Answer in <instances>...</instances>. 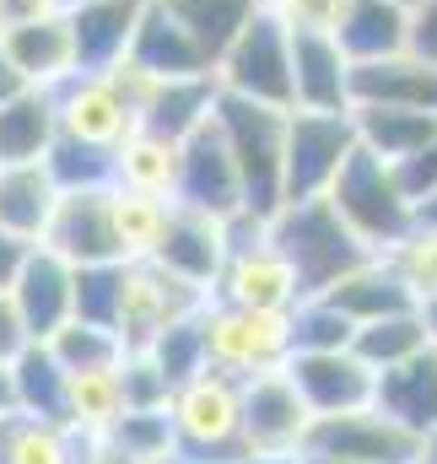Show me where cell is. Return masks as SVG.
Segmentation results:
<instances>
[{
	"label": "cell",
	"instance_id": "obj_1",
	"mask_svg": "<svg viewBox=\"0 0 437 464\" xmlns=\"http://www.w3.org/2000/svg\"><path fill=\"white\" fill-rule=\"evenodd\" d=\"M325 200L367 254H389L405 232L416 227V206H411V195L400 189L394 168H389L384 157L362 151V146L345 151L340 173L329 179Z\"/></svg>",
	"mask_w": 437,
	"mask_h": 464
},
{
	"label": "cell",
	"instance_id": "obj_2",
	"mask_svg": "<svg viewBox=\"0 0 437 464\" xmlns=\"http://www.w3.org/2000/svg\"><path fill=\"white\" fill-rule=\"evenodd\" d=\"M211 114H217V130L227 140V157L238 168V184H243V211L270 222L281 206V146H286V114L292 109H265V103L217 92Z\"/></svg>",
	"mask_w": 437,
	"mask_h": 464
},
{
	"label": "cell",
	"instance_id": "obj_3",
	"mask_svg": "<svg viewBox=\"0 0 437 464\" xmlns=\"http://www.w3.org/2000/svg\"><path fill=\"white\" fill-rule=\"evenodd\" d=\"M173 459H232L243 454V378L200 367L168 400Z\"/></svg>",
	"mask_w": 437,
	"mask_h": 464
},
{
	"label": "cell",
	"instance_id": "obj_4",
	"mask_svg": "<svg viewBox=\"0 0 437 464\" xmlns=\"http://www.w3.org/2000/svg\"><path fill=\"white\" fill-rule=\"evenodd\" d=\"M211 297L238 303V308H276V314L297 308L303 281H297L292 259L270 243L265 217H254V211L227 217V265H221Z\"/></svg>",
	"mask_w": 437,
	"mask_h": 464
},
{
	"label": "cell",
	"instance_id": "obj_5",
	"mask_svg": "<svg viewBox=\"0 0 437 464\" xmlns=\"http://www.w3.org/2000/svg\"><path fill=\"white\" fill-rule=\"evenodd\" d=\"M265 227H270V243L292 259V270L303 281V297L325 292L329 281H340L351 265L367 259V248L345 232V222L329 211L325 195H314V200H281Z\"/></svg>",
	"mask_w": 437,
	"mask_h": 464
},
{
	"label": "cell",
	"instance_id": "obj_6",
	"mask_svg": "<svg viewBox=\"0 0 437 464\" xmlns=\"http://www.w3.org/2000/svg\"><path fill=\"white\" fill-rule=\"evenodd\" d=\"M217 92L265 103V109H292V38L276 11H254L243 33L227 44L211 65Z\"/></svg>",
	"mask_w": 437,
	"mask_h": 464
},
{
	"label": "cell",
	"instance_id": "obj_7",
	"mask_svg": "<svg viewBox=\"0 0 437 464\" xmlns=\"http://www.w3.org/2000/svg\"><path fill=\"white\" fill-rule=\"evenodd\" d=\"M206 330V367H221L232 378L270 372L292 356V308H238V303H206L200 314Z\"/></svg>",
	"mask_w": 437,
	"mask_h": 464
},
{
	"label": "cell",
	"instance_id": "obj_8",
	"mask_svg": "<svg viewBox=\"0 0 437 464\" xmlns=\"http://www.w3.org/2000/svg\"><path fill=\"white\" fill-rule=\"evenodd\" d=\"M211 303V292L179 281L173 270H162L157 259H124V276H119V319H113V335L124 351H146L168 324L200 314Z\"/></svg>",
	"mask_w": 437,
	"mask_h": 464
},
{
	"label": "cell",
	"instance_id": "obj_9",
	"mask_svg": "<svg viewBox=\"0 0 437 464\" xmlns=\"http://www.w3.org/2000/svg\"><path fill=\"white\" fill-rule=\"evenodd\" d=\"M297 454L345 459V464H416L422 438L405 432L400 421H389L378 405H356V411H340V416H314Z\"/></svg>",
	"mask_w": 437,
	"mask_h": 464
},
{
	"label": "cell",
	"instance_id": "obj_10",
	"mask_svg": "<svg viewBox=\"0 0 437 464\" xmlns=\"http://www.w3.org/2000/svg\"><path fill=\"white\" fill-rule=\"evenodd\" d=\"M351 146H356L351 109H340V114L292 109L286 114V146H281V200H314V195H325Z\"/></svg>",
	"mask_w": 437,
	"mask_h": 464
},
{
	"label": "cell",
	"instance_id": "obj_11",
	"mask_svg": "<svg viewBox=\"0 0 437 464\" xmlns=\"http://www.w3.org/2000/svg\"><path fill=\"white\" fill-rule=\"evenodd\" d=\"M308 421H314V411L303 405V394L292 389V378L281 367L243 378V454L292 464Z\"/></svg>",
	"mask_w": 437,
	"mask_h": 464
},
{
	"label": "cell",
	"instance_id": "obj_12",
	"mask_svg": "<svg viewBox=\"0 0 437 464\" xmlns=\"http://www.w3.org/2000/svg\"><path fill=\"white\" fill-rule=\"evenodd\" d=\"M173 206L206 211V217H238L243 211V184L238 168L227 157V140L217 130V114L200 119L184 140H179V184H173Z\"/></svg>",
	"mask_w": 437,
	"mask_h": 464
},
{
	"label": "cell",
	"instance_id": "obj_13",
	"mask_svg": "<svg viewBox=\"0 0 437 464\" xmlns=\"http://www.w3.org/2000/svg\"><path fill=\"white\" fill-rule=\"evenodd\" d=\"M54 119H60V135L82 140V146H98L113 151L130 130H141L135 109L124 103V92L113 87L103 71H76L54 87Z\"/></svg>",
	"mask_w": 437,
	"mask_h": 464
},
{
	"label": "cell",
	"instance_id": "obj_14",
	"mask_svg": "<svg viewBox=\"0 0 437 464\" xmlns=\"http://www.w3.org/2000/svg\"><path fill=\"white\" fill-rule=\"evenodd\" d=\"M11 303L27 324V341H49L60 324H71V292H76V265L60 259L44 243H27L16 276H11Z\"/></svg>",
	"mask_w": 437,
	"mask_h": 464
},
{
	"label": "cell",
	"instance_id": "obj_15",
	"mask_svg": "<svg viewBox=\"0 0 437 464\" xmlns=\"http://www.w3.org/2000/svg\"><path fill=\"white\" fill-rule=\"evenodd\" d=\"M281 372L292 378V389L303 394V405L314 416H340L356 405H373V367L356 351H292L281 362Z\"/></svg>",
	"mask_w": 437,
	"mask_h": 464
},
{
	"label": "cell",
	"instance_id": "obj_16",
	"mask_svg": "<svg viewBox=\"0 0 437 464\" xmlns=\"http://www.w3.org/2000/svg\"><path fill=\"white\" fill-rule=\"evenodd\" d=\"M151 259L162 270H173L179 281H189L200 292H217V276L227 265V222L206 217V211H189V206H168V222H162Z\"/></svg>",
	"mask_w": 437,
	"mask_h": 464
},
{
	"label": "cell",
	"instance_id": "obj_17",
	"mask_svg": "<svg viewBox=\"0 0 437 464\" xmlns=\"http://www.w3.org/2000/svg\"><path fill=\"white\" fill-rule=\"evenodd\" d=\"M38 243L54 248L71 265H113L119 243H113V222H109V184L103 189H60Z\"/></svg>",
	"mask_w": 437,
	"mask_h": 464
},
{
	"label": "cell",
	"instance_id": "obj_18",
	"mask_svg": "<svg viewBox=\"0 0 437 464\" xmlns=\"http://www.w3.org/2000/svg\"><path fill=\"white\" fill-rule=\"evenodd\" d=\"M292 38V109L340 114L351 109V60L325 27H286Z\"/></svg>",
	"mask_w": 437,
	"mask_h": 464
},
{
	"label": "cell",
	"instance_id": "obj_19",
	"mask_svg": "<svg viewBox=\"0 0 437 464\" xmlns=\"http://www.w3.org/2000/svg\"><path fill=\"white\" fill-rule=\"evenodd\" d=\"M0 49L11 54V65L22 71L27 87H60L65 76H76V44H71V16L65 11H44L22 27H5Z\"/></svg>",
	"mask_w": 437,
	"mask_h": 464
},
{
	"label": "cell",
	"instance_id": "obj_20",
	"mask_svg": "<svg viewBox=\"0 0 437 464\" xmlns=\"http://www.w3.org/2000/svg\"><path fill=\"white\" fill-rule=\"evenodd\" d=\"M314 297L335 303L351 324H373V319H384V314H411V308H416V292H411L405 276L389 265V254H367L362 265H351L340 281H329L325 292H314Z\"/></svg>",
	"mask_w": 437,
	"mask_h": 464
},
{
	"label": "cell",
	"instance_id": "obj_21",
	"mask_svg": "<svg viewBox=\"0 0 437 464\" xmlns=\"http://www.w3.org/2000/svg\"><path fill=\"white\" fill-rule=\"evenodd\" d=\"M373 405L389 421H400L405 432L427 438L437 427V351L427 346L394 367H384V372H373Z\"/></svg>",
	"mask_w": 437,
	"mask_h": 464
},
{
	"label": "cell",
	"instance_id": "obj_22",
	"mask_svg": "<svg viewBox=\"0 0 437 464\" xmlns=\"http://www.w3.org/2000/svg\"><path fill=\"white\" fill-rule=\"evenodd\" d=\"M351 103H389V109L437 114V65H427L411 49L351 65Z\"/></svg>",
	"mask_w": 437,
	"mask_h": 464
},
{
	"label": "cell",
	"instance_id": "obj_23",
	"mask_svg": "<svg viewBox=\"0 0 437 464\" xmlns=\"http://www.w3.org/2000/svg\"><path fill=\"white\" fill-rule=\"evenodd\" d=\"M141 71H151L157 82H179V76H211V60L200 54V44L168 16L162 0H146L141 5V22H135V38H130V54Z\"/></svg>",
	"mask_w": 437,
	"mask_h": 464
},
{
	"label": "cell",
	"instance_id": "obj_24",
	"mask_svg": "<svg viewBox=\"0 0 437 464\" xmlns=\"http://www.w3.org/2000/svg\"><path fill=\"white\" fill-rule=\"evenodd\" d=\"M146 0H82L71 5V44H76V71H109L130 54L135 22Z\"/></svg>",
	"mask_w": 437,
	"mask_h": 464
},
{
	"label": "cell",
	"instance_id": "obj_25",
	"mask_svg": "<svg viewBox=\"0 0 437 464\" xmlns=\"http://www.w3.org/2000/svg\"><path fill=\"white\" fill-rule=\"evenodd\" d=\"M329 33H335L340 54L351 65H367V60H384V54H400L405 49L411 11L394 5V0H340Z\"/></svg>",
	"mask_w": 437,
	"mask_h": 464
},
{
	"label": "cell",
	"instance_id": "obj_26",
	"mask_svg": "<svg viewBox=\"0 0 437 464\" xmlns=\"http://www.w3.org/2000/svg\"><path fill=\"white\" fill-rule=\"evenodd\" d=\"M65 389H71V372L54 362V351L44 341H27L11 356V411L16 416L65 427Z\"/></svg>",
	"mask_w": 437,
	"mask_h": 464
},
{
	"label": "cell",
	"instance_id": "obj_27",
	"mask_svg": "<svg viewBox=\"0 0 437 464\" xmlns=\"http://www.w3.org/2000/svg\"><path fill=\"white\" fill-rule=\"evenodd\" d=\"M54 200H60V189L44 162H0V232L38 243Z\"/></svg>",
	"mask_w": 437,
	"mask_h": 464
},
{
	"label": "cell",
	"instance_id": "obj_28",
	"mask_svg": "<svg viewBox=\"0 0 437 464\" xmlns=\"http://www.w3.org/2000/svg\"><path fill=\"white\" fill-rule=\"evenodd\" d=\"M351 130H356V146L384 157L389 168L405 162L411 151H422L437 135V114L422 109H389V103H351Z\"/></svg>",
	"mask_w": 437,
	"mask_h": 464
},
{
	"label": "cell",
	"instance_id": "obj_29",
	"mask_svg": "<svg viewBox=\"0 0 437 464\" xmlns=\"http://www.w3.org/2000/svg\"><path fill=\"white\" fill-rule=\"evenodd\" d=\"M54 135V87H22L0 103V162H44Z\"/></svg>",
	"mask_w": 437,
	"mask_h": 464
},
{
	"label": "cell",
	"instance_id": "obj_30",
	"mask_svg": "<svg viewBox=\"0 0 437 464\" xmlns=\"http://www.w3.org/2000/svg\"><path fill=\"white\" fill-rule=\"evenodd\" d=\"M113 184L141 189V195H157V200H173V184H179V140H168L157 130H130L113 146Z\"/></svg>",
	"mask_w": 437,
	"mask_h": 464
},
{
	"label": "cell",
	"instance_id": "obj_31",
	"mask_svg": "<svg viewBox=\"0 0 437 464\" xmlns=\"http://www.w3.org/2000/svg\"><path fill=\"white\" fill-rule=\"evenodd\" d=\"M217 109V76H179V82H157L146 109H141V130H157L168 140H184L200 119Z\"/></svg>",
	"mask_w": 437,
	"mask_h": 464
},
{
	"label": "cell",
	"instance_id": "obj_32",
	"mask_svg": "<svg viewBox=\"0 0 437 464\" xmlns=\"http://www.w3.org/2000/svg\"><path fill=\"white\" fill-rule=\"evenodd\" d=\"M0 464H82V438L71 427L5 411L0 416Z\"/></svg>",
	"mask_w": 437,
	"mask_h": 464
},
{
	"label": "cell",
	"instance_id": "obj_33",
	"mask_svg": "<svg viewBox=\"0 0 437 464\" xmlns=\"http://www.w3.org/2000/svg\"><path fill=\"white\" fill-rule=\"evenodd\" d=\"M124 400H119V362L113 367H87V372H71V389H65V427L76 438H103L113 421H119Z\"/></svg>",
	"mask_w": 437,
	"mask_h": 464
},
{
	"label": "cell",
	"instance_id": "obj_34",
	"mask_svg": "<svg viewBox=\"0 0 437 464\" xmlns=\"http://www.w3.org/2000/svg\"><path fill=\"white\" fill-rule=\"evenodd\" d=\"M168 206L173 200H157V195L109 184V222H113L119 259H151V248L162 237V222H168Z\"/></svg>",
	"mask_w": 437,
	"mask_h": 464
},
{
	"label": "cell",
	"instance_id": "obj_35",
	"mask_svg": "<svg viewBox=\"0 0 437 464\" xmlns=\"http://www.w3.org/2000/svg\"><path fill=\"white\" fill-rule=\"evenodd\" d=\"M162 5H168V16L200 44V54H206L211 65H217L221 49L243 33V22L259 11L254 0H162Z\"/></svg>",
	"mask_w": 437,
	"mask_h": 464
},
{
	"label": "cell",
	"instance_id": "obj_36",
	"mask_svg": "<svg viewBox=\"0 0 437 464\" xmlns=\"http://www.w3.org/2000/svg\"><path fill=\"white\" fill-rule=\"evenodd\" d=\"M351 351H356V356H362L373 372H384V367H394V362H405V356L427 351L422 314L411 308V314H384V319H373V324H356Z\"/></svg>",
	"mask_w": 437,
	"mask_h": 464
},
{
	"label": "cell",
	"instance_id": "obj_37",
	"mask_svg": "<svg viewBox=\"0 0 437 464\" xmlns=\"http://www.w3.org/2000/svg\"><path fill=\"white\" fill-rule=\"evenodd\" d=\"M44 168H49L54 189H103V184H113V151L82 146L71 135H54V146L44 151Z\"/></svg>",
	"mask_w": 437,
	"mask_h": 464
},
{
	"label": "cell",
	"instance_id": "obj_38",
	"mask_svg": "<svg viewBox=\"0 0 437 464\" xmlns=\"http://www.w3.org/2000/svg\"><path fill=\"white\" fill-rule=\"evenodd\" d=\"M44 346L54 351V362L65 367V372H87V367H113L124 346H119V335L103 330V324H82V319H71V324H60Z\"/></svg>",
	"mask_w": 437,
	"mask_h": 464
},
{
	"label": "cell",
	"instance_id": "obj_39",
	"mask_svg": "<svg viewBox=\"0 0 437 464\" xmlns=\"http://www.w3.org/2000/svg\"><path fill=\"white\" fill-rule=\"evenodd\" d=\"M103 438H109L113 449H124V454H135V459H146V464H173L168 411H119V421Z\"/></svg>",
	"mask_w": 437,
	"mask_h": 464
},
{
	"label": "cell",
	"instance_id": "obj_40",
	"mask_svg": "<svg viewBox=\"0 0 437 464\" xmlns=\"http://www.w3.org/2000/svg\"><path fill=\"white\" fill-rule=\"evenodd\" d=\"M200 314H206V308H200ZM200 314H189V319L168 324V330H162V335L146 346V356H151V362L168 372V383H173V389L206 367V330H200Z\"/></svg>",
	"mask_w": 437,
	"mask_h": 464
},
{
	"label": "cell",
	"instance_id": "obj_41",
	"mask_svg": "<svg viewBox=\"0 0 437 464\" xmlns=\"http://www.w3.org/2000/svg\"><path fill=\"white\" fill-rule=\"evenodd\" d=\"M119 276H124V259H113V265H76L71 319L113 330V319H119Z\"/></svg>",
	"mask_w": 437,
	"mask_h": 464
},
{
	"label": "cell",
	"instance_id": "obj_42",
	"mask_svg": "<svg viewBox=\"0 0 437 464\" xmlns=\"http://www.w3.org/2000/svg\"><path fill=\"white\" fill-rule=\"evenodd\" d=\"M356 335V324L325 303V297H297L292 308V351H345Z\"/></svg>",
	"mask_w": 437,
	"mask_h": 464
},
{
	"label": "cell",
	"instance_id": "obj_43",
	"mask_svg": "<svg viewBox=\"0 0 437 464\" xmlns=\"http://www.w3.org/2000/svg\"><path fill=\"white\" fill-rule=\"evenodd\" d=\"M119 400H124V411H168L173 383L146 351H124L119 356Z\"/></svg>",
	"mask_w": 437,
	"mask_h": 464
},
{
	"label": "cell",
	"instance_id": "obj_44",
	"mask_svg": "<svg viewBox=\"0 0 437 464\" xmlns=\"http://www.w3.org/2000/svg\"><path fill=\"white\" fill-rule=\"evenodd\" d=\"M389 265L405 276V286L416 292V303L437 297V232L432 227H411L394 248H389Z\"/></svg>",
	"mask_w": 437,
	"mask_h": 464
},
{
	"label": "cell",
	"instance_id": "obj_45",
	"mask_svg": "<svg viewBox=\"0 0 437 464\" xmlns=\"http://www.w3.org/2000/svg\"><path fill=\"white\" fill-rule=\"evenodd\" d=\"M394 179H400V189L411 195V206L432 195L437 189V135L422 146V151H411L405 162H394Z\"/></svg>",
	"mask_w": 437,
	"mask_h": 464
},
{
	"label": "cell",
	"instance_id": "obj_46",
	"mask_svg": "<svg viewBox=\"0 0 437 464\" xmlns=\"http://www.w3.org/2000/svg\"><path fill=\"white\" fill-rule=\"evenodd\" d=\"M405 49L422 54L427 65H437V0L411 5V33H405Z\"/></svg>",
	"mask_w": 437,
	"mask_h": 464
},
{
	"label": "cell",
	"instance_id": "obj_47",
	"mask_svg": "<svg viewBox=\"0 0 437 464\" xmlns=\"http://www.w3.org/2000/svg\"><path fill=\"white\" fill-rule=\"evenodd\" d=\"M335 11H340V0H281V22L286 27H335Z\"/></svg>",
	"mask_w": 437,
	"mask_h": 464
},
{
	"label": "cell",
	"instance_id": "obj_48",
	"mask_svg": "<svg viewBox=\"0 0 437 464\" xmlns=\"http://www.w3.org/2000/svg\"><path fill=\"white\" fill-rule=\"evenodd\" d=\"M27 346V324H22V314H16V303H11V292H0V362L11 367V356Z\"/></svg>",
	"mask_w": 437,
	"mask_h": 464
},
{
	"label": "cell",
	"instance_id": "obj_49",
	"mask_svg": "<svg viewBox=\"0 0 437 464\" xmlns=\"http://www.w3.org/2000/svg\"><path fill=\"white\" fill-rule=\"evenodd\" d=\"M44 11H60V5L54 0H0V33L5 27H22V22H33Z\"/></svg>",
	"mask_w": 437,
	"mask_h": 464
},
{
	"label": "cell",
	"instance_id": "obj_50",
	"mask_svg": "<svg viewBox=\"0 0 437 464\" xmlns=\"http://www.w3.org/2000/svg\"><path fill=\"white\" fill-rule=\"evenodd\" d=\"M82 464H146L124 449H113L109 438H82Z\"/></svg>",
	"mask_w": 437,
	"mask_h": 464
},
{
	"label": "cell",
	"instance_id": "obj_51",
	"mask_svg": "<svg viewBox=\"0 0 437 464\" xmlns=\"http://www.w3.org/2000/svg\"><path fill=\"white\" fill-rule=\"evenodd\" d=\"M22 254H27V243H22V237H11V232H0V292L11 286V276H16V265H22Z\"/></svg>",
	"mask_w": 437,
	"mask_h": 464
},
{
	"label": "cell",
	"instance_id": "obj_52",
	"mask_svg": "<svg viewBox=\"0 0 437 464\" xmlns=\"http://www.w3.org/2000/svg\"><path fill=\"white\" fill-rule=\"evenodd\" d=\"M22 87H27V82H22V71H16V65H11V54L0 49V103H5L11 92H22Z\"/></svg>",
	"mask_w": 437,
	"mask_h": 464
},
{
	"label": "cell",
	"instance_id": "obj_53",
	"mask_svg": "<svg viewBox=\"0 0 437 464\" xmlns=\"http://www.w3.org/2000/svg\"><path fill=\"white\" fill-rule=\"evenodd\" d=\"M416 314H422V330H427V346L437 351V297H427V303H416Z\"/></svg>",
	"mask_w": 437,
	"mask_h": 464
},
{
	"label": "cell",
	"instance_id": "obj_54",
	"mask_svg": "<svg viewBox=\"0 0 437 464\" xmlns=\"http://www.w3.org/2000/svg\"><path fill=\"white\" fill-rule=\"evenodd\" d=\"M416 227H432L437 232V189L427 200H416Z\"/></svg>",
	"mask_w": 437,
	"mask_h": 464
},
{
	"label": "cell",
	"instance_id": "obj_55",
	"mask_svg": "<svg viewBox=\"0 0 437 464\" xmlns=\"http://www.w3.org/2000/svg\"><path fill=\"white\" fill-rule=\"evenodd\" d=\"M173 464H286V459H259V454H232V459H173Z\"/></svg>",
	"mask_w": 437,
	"mask_h": 464
},
{
	"label": "cell",
	"instance_id": "obj_56",
	"mask_svg": "<svg viewBox=\"0 0 437 464\" xmlns=\"http://www.w3.org/2000/svg\"><path fill=\"white\" fill-rule=\"evenodd\" d=\"M5 411H11V367L0 362V416H5Z\"/></svg>",
	"mask_w": 437,
	"mask_h": 464
},
{
	"label": "cell",
	"instance_id": "obj_57",
	"mask_svg": "<svg viewBox=\"0 0 437 464\" xmlns=\"http://www.w3.org/2000/svg\"><path fill=\"white\" fill-rule=\"evenodd\" d=\"M292 464H345V459H314V454H297Z\"/></svg>",
	"mask_w": 437,
	"mask_h": 464
},
{
	"label": "cell",
	"instance_id": "obj_58",
	"mask_svg": "<svg viewBox=\"0 0 437 464\" xmlns=\"http://www.w3.org/2000/svg\"><path fill=\"white\" fill-rule=\"evenodd\" d=\"M254 5H259V11H281V0H254Z\"/></svg>",
	"mask_w": 437,
	"mask_h": 464
},
{
	"label": "cell",
	"instance_id": "obj_59",
	"mask_svg": "<svg viewBox=\"0 0 437 464\" xmlns=\"http://www.w3.org/2000/svg\"><path fill=\"white\" fill-rule=\"evenodd\" d=\"M54 5H60V11H71V5H82V0H54Z\"/></svg>",
	"mask_w": 437,
	"mask_h": 464
},
{
	"label": "cell",
	"instance_id": "obj_60",
	"mask_svg": "<svg viewBox=\"0 0 437 464\" xmlns=\"http://www.w3.org/2000/svg\"><path fill=\"white\" fill-rule=\"evenodd\" d=\"M394 5H405V11H411V5H422V0H394Z\"/></svg>",
	"mask_w": 437,
	"mask_h": 464
}]
</instances>
